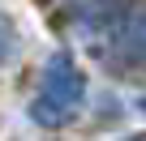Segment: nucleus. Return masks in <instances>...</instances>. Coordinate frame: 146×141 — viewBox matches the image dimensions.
<instances>
[{"label": "nucleus", "instance_id": "obj_4", "mask_svg": "<svg viewBox=\"0 0 146 141\" xmlns=\"http://www.w3.org/2000/svg\"><path fill=\"white\" fill-rule=\"evenodd\" d=\"M137 103H142V111H146V98H137Z\"/></svg>", "mask_w": 146, "mask_h": 141}, {"label": "nucleus", "instance_id": "obj_3", "mask_svg": "<svg viewBox=\"0 0 146 141\" xmlns=\"http://www.w3.org/2000/svg\"><path fill=\"white\" fill-rule=\"evenodd\" d=\"M9 56H13V22L0 13V64H5Z\"/></svg>", "mask_w": 146, "mask_h": 141}, {"label": "nucleus", "instance_id": "obj_2", "mask_svg": "<svg viewBox=\"0 0 146 141\" xmlns=\"http://www.w3.org/2000/svg\"><path fill=\"white\" fill-rule=\"evenodd\" d=\"M116 56L120 60H146V9H137L125 26H120V34H116Z\"/></svg>", "mask_w": 146, "mask_h": 141}, {"label": "nucleus", "instance_id": "obj_1", "mask_svg": "<svg viewBox=\"0 0 146 141\" xmlns=\"http://www.w3.org/2000/svg\"><path fill=\"white\" fill-rule=\"evenodd\" d=\"M86 98V77H82V68L73 64L69 56H56L47 64V73H43V90L39 98L30 103V115L39 124H64L73 111L82 107Z\"/></svg>", "mask_w": 146, "mask_h": 141}, {"label": "nucleus", "instance_id": "obj_5", "mask_svg": "<svg viewBox=\"0 0 146 141\" xmlns=\"http://www.w3.org/2000/svg\"><path fill=\"white\" fill-rule=\"evenodd\" d=\"M129 141H146V137H129Z\"/></svg>", "mask_w": 146, "mask_h": 141}]
</instances>
